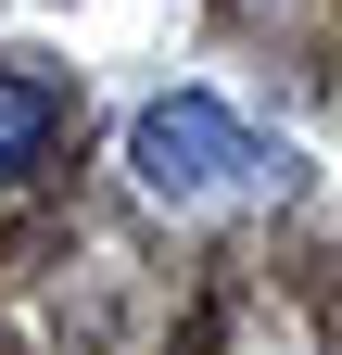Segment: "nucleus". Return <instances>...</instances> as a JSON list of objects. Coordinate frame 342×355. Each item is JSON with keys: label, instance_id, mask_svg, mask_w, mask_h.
Returning a JSON list of instances; mask_svg holds the SVG:
<instances>
[{"label": "nucleus", "instance_id": "f03ea898", "mask_svg": "<svg viewBox=\"0 0 342 355\" xmlns=\"http://www.w3.org/2000/svg\"><path fill=\"white\" fill-rule=\"evenodd\" d=\"M51 127H64V89L26 76V64H0V178H26L38 153H51Z\"/></svg>", "mask_w": 342, "mask_h": 355}, {"label": "nucleus", "instance_id": "f257e3e1", "mask_svg": "<svg viewBox=\"0 0 342 355\" xmlns=\"http://www.w3.org/2000/svg\"><path fill=\"white\" fill-rule=\"evenodd\" d=\"M127 165H140L152 203H216V191H241V178H267L291 153H267L228 102H203V89H165V102L127 114Z\"/></svg>", "mask_w": 342, "mask_h": 355}]
</instances>
